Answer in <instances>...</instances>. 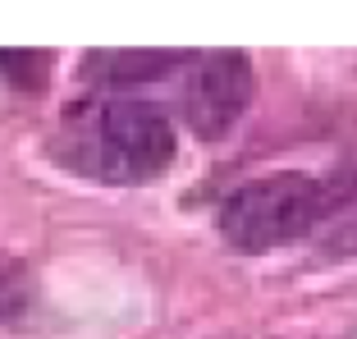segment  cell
I'll return each instance as SVG.
<instances>
[{
	"instance_id": "6da1fadb",
	"label": "cell",
	"mask_w": 357,
	"mask_h": 339,
	"mask_svg": "<svg viewBox=\"0 0 357 339\" xmlns=\"http://www.w3.org/2000/svg\"><path fill=\"white\" fill-rule=\"evenodd\" d=\"M55 156L105 183H142L165 174L174 160V124L147 101H92L69 110Z\"/></svg>"
},
{
	"instance_id": "7a4b0ae2",
	"label": "cell",
	"mask_w": 357,
	"mask_h": 339,
	"mask_svg": "<svg viewBox=\"0 0 357 339\" xmlns=\"http://www.w3.org/2000/svg\"><path fill=\"white\" fill-rule=\"evenodd\" d=\"M335 183L312 179V174H266V179L243 183L220 206V229L243 253H271L294 239H307L326 225V216L339 202Z\"/></svg>"
},
{
	"instance_id": "3957f363",
	"label": "cell",
	"mask_w": 357,
	"mask_h": 339,
	"mask_svg": "<svg viewBox=\"0 0 357 339\" xmlns=\"http://www.w3.org/2000/svg\"><path fill=\"white\" fill-rule=\"evenodd\" d=\"M252 101V64L243 51L197 55L183 78V119L197 138L215 142L243 119Z\"/></svg>"
},
{
	"instance_id": "277c9868",
	"label": "cell",
	"mask_w": 357,
	"mask_h": 339,
	"mask_svg": "<svg viewBox=\"0 0 357 339\" xmlns=\"http://www.w3.org/2000/svg\"><path fill=\"white\" fill-rule=\"evenodd\" d=\"M178 64H192L188 51H133V46H119V51H92L83 55V78L101 87H119V83H147L160 78Z\"/></svg>"
},
{
	"instance_id": "5b68a950",
	"label": "cell",
	"mask_w": 357,
	"mask_h": 339,
	"mask_svg": "<svg viewBox=\"0 0 357 339\" xmlns=\"http://www.w3.org/2000/svg\"><path fill=\"white\" fill-rule=\"evenodd\" d=\"M312 239L326 257H357V183L339 193L335 211L326 216V225H321Z\"/></svg>"
},
{
	"instance_id": "8992f818",
	"label": "cell",
	"mask_w": 357,
	"mask_h": 339,
	"mask_svg": "<svg viewBox=\"0 0 357 339\" xmlns=\"http://www.w3.org/2000/svg\"><path fill=\"white\" fill-rule=\"evenodd\" d=\"M37 298V280L23 257L0 253V321H19Z\"/></svg>"
},
{
	"instance_id": "52a82bcc",
	"label": "cell",
	"mask_w": 357,
	"mask_h": 339,
	"mask_svg": "<svg viewBox=\"0 0 357 339\" xmlns=\"http://www.w3.org/2000/svg\"><path fill=\"white\" fill-rule=\"evenodd\" d=\"M51 64H55L51 51H0V78L23 87V92H37L51 74Z\"/></svg>"
}]
</instances>
